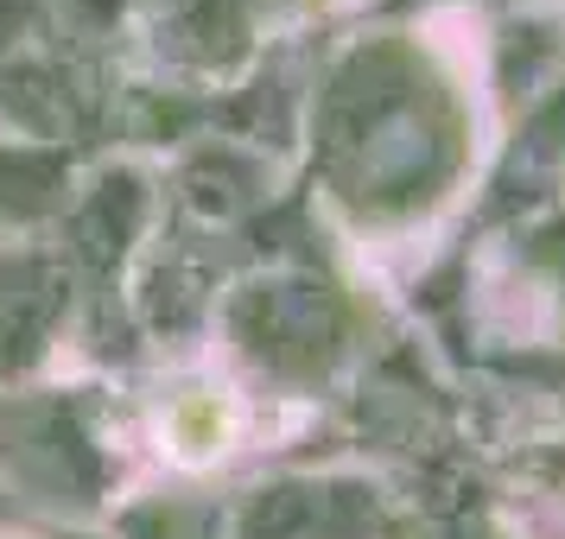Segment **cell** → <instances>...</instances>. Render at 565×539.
<instances>
[{
	"label": "cell",
	"mask_w": 565,
	"mask_h": 539,
	"mask_svg": "<svg viewBox=\"0 0 565 539\" xmlns=\"http://www.w3.org/2000/svg\"><path fill=\"white\" fill-rule=\"evenodd\" d=\"M230 432H235V412L216 387H184L172 412H166V438H172L179 457H216L230 444Z\"/></svg>",
	"instance_id": "cell-1"
}]
</instances>
